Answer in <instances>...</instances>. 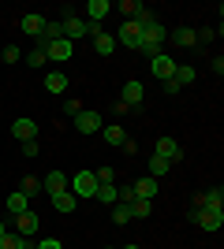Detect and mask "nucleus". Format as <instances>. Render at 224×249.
Listing matches in <instances>:
<instances>
[{"mask_svg": "<svg viewBox=\"0 0 224 249\" xmlns=\"http://www.w3.org/2000/svg\"><path fill=\"white\" fill-rule=\"evenodd\" d=\"M168 41V30L161 26V22H149V26H142V41H139V52H146L149 60L161 52V45Z\"/></svg>", "mask_w": 224, "mask_h": 249, "instance_id": "obj_1", "label": "nucleus"}, {"mask_svg": "<svg viewBox=\"0 0 224 249\" xmlns=\"http://www.w3.org/2000/svg\"><path fill=\"white\" fill-rule=\"evenodd\" d=\"M112 37H116V45H127V49H139V41H142V22H139V19H123L120 34H112Z\"/></svg>", "mask_w": 224, "mask_h": 249, "instance_id": "obj_2", "label": "nucleus"}, {"mask_svg": "<svg viewBox=\"0 0 224 249\" xmlns=\"http://www.w3.org/2000/svg\"><path fill=\"white\" fill-rule=\"evenodd\" d=\"M191 219L202 231H221L224 227V208L221 212H213V208H191Z\"/></svg>", "mask_w": 224, "mask_h": 249, "instance_id": "obj_3", "label": "nucleus"}, {"mask_svg": "<svg viewBox=\"0 0 224 249\" xmlns=\"http://www.w3.org/2000/svg\"><path fill=\"white\" fill-rule=\"evenodd\" d=\"M64 37L71 41V37H86V34H97V26L94 22H86V19H79V15H64Z\"/></svg>", "mask_w": 224, "mask_h": 249, "instance_id": "obj_4", "label": "nucleus"}, {"mask_svg": "<svg viewBox=\"0 0 224 249\" xmlns=\"http://www.w3.org/2000/svg\"><path fill=\"white\" fill-rule=\"evenodd\" d=\"M149 71H153V78H157V82H168L172 74H176V60H172L168 52H157V56L149 60Z\"/></svg>", "mask_w": 224, "mask_h": 249, "instance_id": "obj_5", "label": "nucleus"}, {"mask_svg": "<svg viewBox=\"0 0 224 249\" xmlns=\"http://www.w3.org/2000/svg\"><path fill=\"white\" fill-rule=\"evenodd\" d=\"M101 112H94V108H82V112L75 115V130H79V134H97V130H101Z\"/></svg>", "mask_w": 224, "mask_h": 249, "instance_id": "obj_6", "label": "nucleus"}, {"mask_svg": "<svg viewBox=\"0 0 224 249\" xmlns=\"http://www.w3.org/2000/svg\"><path fill=\"white\" fill-rule=\"evenodd\" d=\"M71 190H75V197H94V194H97V178H94V171H75Z\"/></svg>", "mask_w": 224, "mask_h": 249, "instance_id": "obj_7", "label": "nucleus"}, {"mask_svg": "<svg viewBox=\"0 0 224 249\" xmlns=\"http://www.w3.org/2000/svg\"><path fill=\"white\" fill-rule=\"evenodd\" d=\"M153 156H161V160H168V164H176V160H183V149L176 138H157V149H153Z\"/></svg>", "mask_w": 224, "mask_h": 249, "instance_id": "obj_8", "label": "nucleus"}, {"mask_svg": "<svg viewBox=\"0 0 224 249\" xmlns=\"http://www.w3.org/2000/svg\"><path fill=\"white\" fill-rule=\"evenodd\" d=\"M41 49H45V56H49V60L67 63V60H71V52H75V45L67 41V37H60V41H49V45H41Z\"/></svg>", "mask_w": 224, "mask_h": 249, "instance_id": "obj_9", "label": "nucleus"}, {"mask_svg": "<svg viewBox=\"0 0 224 249\" xmlns=\"http://www.w3.org/2000/svg\"><path fill=\"white\" fill-rule=\"evenodd\" d=\"M194 208H213V212H221L224 208V190H205V194H198V197H194Z\"/></svg>", "mask_w": 224, "mask_h": 249, "instance_id": "obj_10", "label": "nucleus"}, {"mask_svg": "<svg viewBox=\"0 0 224 249\" xmlns=\"http://www.w3.org/2000/svg\"><path fill=\"white\" fill-rule=\"evenodd\" d=\"M11 134L19 138V142H38V123H34V119H15V123H11Z\"/></svg>", "mask_w": 224, "mask_h": 249, "instance_id": "obj_11", "label": "nucleus"}, {"mask_svg": "<svg viewBox=\"0 0 224 249\" xmlns=\"http://www.w3.org/2000/svg\"><path fill=\"white\" fill-rule=\"evenodd\" d=\"M49 197H53V208H56V212H64V216H71L75 205H79V197L67 194V190H56V194H49Z\"/></svg>", "mask_w": 224, "mask_h": 249, "instance_id": "obj_12", "label": "nucleus"}, {"mask_svg": "<svg viewBox=\"0 0 224 249\" xmlns=\"http://www.w3.org/2000/svg\"><path fill=\"white\" fill-rule=\"evenodd\" d=\"M38 223H41V219H38V212H30V208H26V212H22V216H15V234H22V238H30L34 231H38Z\"/></svg>", "mask_w": 224, "mask_h": 249, "instance_id": "obj_13", "label": "nucleus"}, {"mask_svg": "<svg viewBox=\"0 0 224 249\" xmlns=\"http://www.w3.org/2000/svg\"><path fill=\"white\" fill-rule=\"evenodd\" d=\"M22 34H30V37H41V30H45V19L38 15V11H30V15H22Z\"/></svg>", "mask_w": 224, "mask_h": 249, "instance_id": "obj_14", "label": "nucleus"}, {"mask_svg": "<svg viewBox=\"0 0 224 249\" xmlns=\"http://www.w3.org/2000/svg\"><path fill=\"white\" fill-rule=\"evenodd\" d=\"M131 190H135V197H142V201H153V197H157V178H139V182H135V186H131Z\"/></svg>", "mask_w": 224, "mask_h": 249, "instance_id": "obj_15", "label": "nucleus"}, {"mask_svg": "<svg viewBox=\"0 0 224 249\" xmlns=\"http://www.w3.org/2000/svg\"><path fill=\"white\" fill-rule=\"evenodd\" d=\"M168 41H172V45H180V49H191V45H198V37H194L191 26H180V30H172V34H168Z\"/></svg>", "mask_w": 224, "mask_h": 249, "instance_id": "obj_16", "label": "nucleus"}, {"mask_svg": "<svg viewBox=\"0 0 224 249\" xmlns=\"http://www.w3.org/2000/svg\"><path fill=\"white\" fill-rule=\"evenodd\" d=\"M142 97H146V86L131 78V82L123 86V104H131V108H135V104H142Z\"/></svg>", "mask_w": 224, "mask_h": 249, "instance_id": "obj_17", "label": "nucleus"}, {"mask_svg": "<svg viewBox=\"0 0 224 249\" xmlns=\"http://www.w3.org/2000/svg\"><path fill=\"white\" fill-rule=\"evenodd\" d=\"M45 89H49V93H67V74L64 71H49L45 74Z\"/></svg>", "mask_w": 224, "mask_h": 249, "instance_id": "obj_18", "label": "nucleus"}, {"mask_svg": "<svg viewBox=\"0 0 224 249\" xmlns=\"http://www.w3.org/2000/svg\"><path fill=\"white\" fill-rule=\"evenodd\" d=\"M94 49H97V56H112V52H116V37L97 30V34H94Z\"/></svg>", "mask_w": 224, "mask_h": 249, "instance_id": "obj_19", "label": "nucleus"}, {"mask_svg": "<svg viewBox=\"0 0 224 249\" xmlns=\"http://www.w3.org/2000/svg\"><path fill=\"white\" fill-rule=\"evenodd\" d=\"M41 190H49V194H56V190H67V175H64V171H49V175L41 178Z\"/></svg>", "mask_w": 224, "mask_h": 249, "instance_id": "obj_20", "label": "nucleus"}, {"mask_svg": "<svg viewBox=\"0 0 224 249\" xmlns=\"http://www.w3.org/2000/svg\"><path fill=\"white\" fill-rule=\"evenodd\" d=\"M108 11H112V4H108V0H90V4H86V15L94 19V26H97L101 19H105Z\"/></svg>", "mask_w": 224, "mask_h": 249, "instance_id": "obj_21", "label": "nucleus"}, {"mask_svg": "<svg viewBox=\"0 0 224 249\" xmlns=\"http://www.w3.org/2000/svg\"><path fill=\"white\" fill-rule=\"evenodd\" d=\"M26 208H30V197H26V194H19V190L8 194V212H11V216H22Z\"/></svg>", "mask_w": 224, "mask_h": 249, "instance_id": "obj_22", "label": "nucleus"}, {"mask_svg": "<svg viewBox=\"0 0 224 249\" xmlns=\"http://www.w3.org/2000/svg\"><path fill=\"white\" fill-rule=\"evenodd\" d=\"M127 208H131V219H146V216H153V201H142V197H135Z\"/></svg>", "mask_w": 224, "mask_h": 249, "instance_id": "obj_23", "label": "nucleus"}, {"mask_svg": "<svg viewBox=\"0 0 224 249\" xmlns=\"http://www.w3.org/2000/svg\"><path fill=\"white\" fill-rule=\"evenodd\" d=\"M116 194H120V186H112V182H101L94 197L101 201V205H116Z\"/></svg>", "mask_w": 224, "mask_h": 249, "instance_id": "obj_24", "label": "nucleus"}, {"mask_svg": "<svg viewBox=\"0 0 224 249\" xmlns=\"http://www.w3.org/2000/svg\"><path fill=\"white\" fill-rule=\"evenodd\" d=\"M101 134H105V142L108 145H123V142H127V134H123V126H101Z\"/></svg>", "mask_w": 224, "mask_h": 249, "instance_id": "obj_25", "label": "nucleus"}, {"mask_svg": "<svg viewBox=\"0 0 224 249\" xmlns=\"http://www.w3.org/2000/svg\"><path fill=\"white\" fill-rule=\"evenodd\" d=\"M172 78H176V82H180V89H183V86H191L194 78H198V71H194V67H180V63H176V74H172Z\"/></svg>", "mask_w": 224, "mask_h": 249, "instance_id": "obj_26", "label": "nucleus"}, {"mask_svg": "<svg viewBox=\"0 0 224 249\" xmlns=\"http://www.w3.org/2000/svg\"><path fill=\"white\" fill-rule=\"evenodd\" d=\"M142 8H146V4H139V0H123V4H120L123 19H139V15H142Z\"/></svg>", "mask_w": 224, "mask_h": 249, "instance_id": "obj_27", "label": "nucleus"}, {"mask_svg": "<svg viewBox=\"0 0 224 249\" xmlns=\"http://www.w3.org/2000/svg\"><path fill=\"white\" fill-rule=\"evenodd\" d=\"M168 160H161V156H153V160H149V178H161V175H168Z\"/></svg>", "mask_w": 224, "mask_h": 249, "instance_id": "obj_28", "label": "nucleus"}, {"mask_svg": "<svg viewBox=\"0 0 224 249\" xmlns=\"http://www.w3.org/2000/svg\"><path fill=\"white\" fill-rule=\"evenodd\" d=\"M38 190H41V182H38L34 175H26V178L19 182V194H26V197H38Z\"/></svg>", "mask_w": 224, "mask_h": 249, "instance_id": "obj_29", "label": "nucleus"}, {"mask_svg": "<svg viewBox=\"0 0 224 249\" xmlns=\"http://www.w3.org/2000/svg\"><path fill=\"white\" fill-rule=\"evenodd\" d=\"M26 63H30L34 71H38V67H45V63H49V56H45V49H41V45H38V49H34V52H26Z\"/></svg>", "mask_w": 224, "mask_h": 249, "instance_id": "obj_30", "label": "nucleus"}, {"mask_svg": "<svg viewBox=\"0 0 224 249\" xmlns=\"http://www.w3.org/2000/svg\"><path fill=\"white\" fill-rule=\"evenodd\" d=\"M127 219H131V208L116 201V208H112V223H127Z\"/></svg>", "mask_w": 224, "mask_h": 249, "instance_id": "obj_31", "label": "nucleus"}, {"mask_svg": "<svg viewBox=\"0 0 224 249\" xmlns=\"http://www.w3.org/2000/svg\"><path fill=\"white\" fill-rule=\"evenodd\" d=\"M0 60H4V63H19V60H22V52L15 49V45H8V49L0 52Z\"/></svg>", "mask_w": 224, "mask_h": 249, "instance_id": "obj_32", "label": "nucleus"}, {"mask_svg": "<svg viewBox=\"0 0 224 249\" xmlns=\"http://www.w3.org/2000/svg\"><path fill=\"white\" fill-rule=\"evenodd\" d=\"M112 175H116V171H112V167H97V171H94V178H97V186H101V182H112Z\"/></svg>", "mask_w": 224, "mask_h": 249, "instance_id": "obj_33", "label": "nucleus"}, {"mask_svg": "<svg viewBox=\"0 0 224 249\" xmlns=\"http://www.w3.org/2000/svg\"><path fill=\"white\" fill-rule=\"evenodd\" d=\"M161 89H164L168 97H176V93H180V82H176V78H168V82H161Z\"/></svg>", "mask_w": 224, "mask_h": 249, "instance_id": "obj_34", "label": "nucleus"}, {"mask_svg": "<svg viewBox=\"0 0 224 249\" xmlns=\"http://www.w3.org/2000/svg\"><path fill=\"white\" fill-rule=\"evenodd\" d=\"M64 108H67V115H71V119L82 112V104H79V101H64Z\"/></svg>", "mask_w": 224, "mask_h": 249, "instance_id": "obj_35", "label": "nucleus"}, {"mask_svg": "<svg viewBox=\"0 0 224 249\" xmlns=\"http://www.w3.org/2000/svg\"><path fill=\"white\" fill-rule=\"evenodd\" d=\"M34 249H64V246H60V242H56V238H45V242H38V246H34Z\"/></svg>", "mask_w": 224, "mask_h": 249, "instance_id": "obj_36", "label": "nucleus"}, {"mask_svg": "<svg viewBox=\"0 0 224 249\" xmlns=\"http://www.w3.org/2000/svg\"><path fill=\"white\" fill-rule=\"evenodd\" d=\"M22 156H38V142H22Z\"/></svg>", "mask_w": 224, "mask_h": 249, "instance_id": "obj_37", "label": "nucleus"}, {"mask_svg": "<svg viewBox=\"0 0 224 249\" xmlns=\"http://www.w3.org/2000/svg\"><path fill=\"white\" fill-rule=\"evenodd\" d=\"M4 234H8V227H4V219H0V238H4Z\"/></svg>", "mask_w": 224, "mask_h": 249, "instance_id": "obj_38", "label": "nucleus"}, {"mask_svg": "<svg viewBox=\"0 0 224 249\" xmlns=\"http://www.w3.org/2000/svg\"><path fill=\"white\" fill-rule=\"evenodd\" d=\"M123 249H142V246H123Z\"/></svg>", "mask_w": 224, "mask_h": 249, "instance_id": "obj_39", "label": "nucleus"}, {"mask_svg": "<svg viewBox=\"0 0 224 249\" xmlns=\"http://www.w3.org/2000/svg\"><path fill=\"white\" fill-rule=\"evenodd\" d=\"M108 249H116V246H108Z\"/></svg>", "mask_w": 224, "mask_h": 249, "instance_id": "obj_40", "label": "nucleus"}]
</instances>
